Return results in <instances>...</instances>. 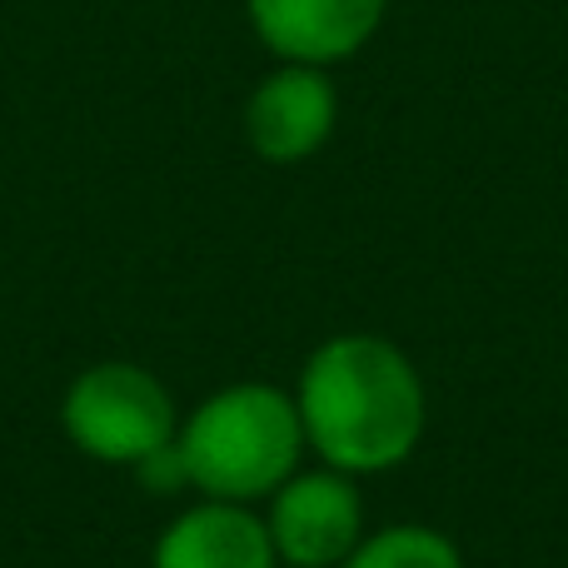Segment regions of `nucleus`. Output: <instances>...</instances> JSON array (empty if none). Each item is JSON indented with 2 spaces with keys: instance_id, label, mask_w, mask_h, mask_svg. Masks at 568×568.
I'll return each instance as SVG.
<instances>
[{
  "instance_id": "obj_1",
  "label": "nucleus",
  "mask_w": 568,
  "mask_h": 568,
  "mask_svg": "<svg viewBox=\"0 0 568 568\" xmlns=\"http://www.w3.org/2000/svg\"><path fill=\"white\" fill-rule=\"evenodd\" d=\"M304 444L320 464L354 479L389 474L419 449L429 399L414 359L384 334H334L304 359L300 384Z\"/></svg>"
},
{
  "instance_id": "obj_2",
  "label": "nucleus",
  "mask_w": 568,
  "mask_h": 568,
  "mask_svg": "<svg viewBox=\"0 0 568 568\" xmlns=\"http://www.w3.org/2000/svg\"><path fill=\"white\" fill-rule=\"evenodd\" d=\"M180 459L200 499L265 504L310 454L294 389L245 379L180 414Z\"/></svg>"
},
{
  "instance_id": "obj_3",
  "label": "nucleus",
  "mask_w": 568,
  "mask_h": 568,
  "mask_svg": "<svg viewBox=\"0 0 568 568\" xmlns=\"http://www.w3.org/2000/svg\"><path fill=\"white\" fill-rule=\"evenodd\" d=\"M60 424L85 459L110 464V469H135L140 459H150L180 434V409L175 394L145 364L100 359L70 379L60 399Z\"/></svg>"
},
{
  "instance_id": "obj_4",
  "label": "nucleus",
  "mask_w": 568,
  "mask_h": 568,
  "mask_svg": "<svg viewBox=\"0 0 568 568\" xmlns=\"http://www.w3.org/2000/svg\"><path fill=\"white\" fill-rule=\"evenodd\" d=\"M265 529L280 568H339L359 549L364 494L344 469H294L265 499Z\"/></svg>"
},
{
  "instance_id": "obj_5",
  "label": "nucleus",
  "mask_w": 568,
  "mask_h": 568,
  "mask_svg": "<svg viewBox=\"0 0 568 568\" xmlns=\"http://www.w3.org/2000/svg\"><path fill=\"white\" fill-rule=\"evenodd\" d=\"M334 85L320 65H280L245 105V135L270 165H300L334 130Z\"/></svg>"
},
{
  "instance_id": "obj_6",
  "label": "nucleus",
  "mask_w": 568,
  "mask_h": 568,
  "mask_svg": "<svg viewBox=\"0 0 568 568\" xmlns=\"http://www.w3.org/2000/svg\"><path fill=\"white\" fill-rule=\"evenodd\" d=\"M389 0H250L260 40L284 65H334L379 30Z\"/></svg>"
},
{
  "instance_id": "obj_7",
  "label": "nucleus",
  "mask_w": 568,
  "mask_h": 568,
  "mask_svg": "<svg viewBox=\"0 0 568 568\" xmlns=\"http://www.w3.org/2000/svg\"><path fill=\"white\" fill-rule=\"evenodd\" d=\"M150 568H280V559L255 504L200 499L165 524Z\"/></svg>"
},
{
  "instance_id": "obj_8",
  "label": "nucleus",
  "mask_w": 568,
  "mask_h": 568,
  "mask_svg": "<svg viewBox=\"0 0 568 568\" xmlns=\"http://www.w3.org/2000/svg\"><path fill=\"white\" fill-rule=\"evenodd\" d=\"M339 568H464V554L444 529H429V524H389V529L364 534L359 549Z\"/></svg>"
},
{
  "instance_id": "obj_9",
  "label": "nucleus",
  "mask_w": 568,
  "mask_h": 568,
  "mask_svg": "<svg viewBox=\"0 0 568 568\" xmlns=\"http://www.w3.org/2000/svg\"><path fill=\"white\" fill-rule=\"evenodd\" d=\"M130 474H135V479L145 484L150 494H180V489H195V484H190L185 459H180V444H175V439H170L165 449H155L150 459H140Z\"/></svg>"
}]
</instances>
